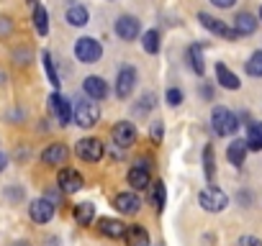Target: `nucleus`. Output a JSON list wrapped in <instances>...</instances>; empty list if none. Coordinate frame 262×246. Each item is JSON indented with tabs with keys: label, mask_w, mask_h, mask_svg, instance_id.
<instances>
[{
	"label": "nucleus",
	"mask_w": 262,
	"mask_h": 246,
	"mask_svg": "<svg viewBox=\"0 0 262 246\" xmlns=\"http://www.w3.org/2000/svg\"><path fill=\"white\" fill-rule=\"evenodd\" d=\"M234 31H236L239 36L254 34V31H257V18H254L252 13H239V16L234 18Z\"/></svg>",
	"instance_id": "18"
},
{
	"label": "nucleus",
	"mask_w": 262,
	"mask_h": 246,
	"mask_svg": "<svg viewBox=\"0 0 262 246\" xmlns=\"http://www.w3.org/2000/svg\"><path fill=\"white\" fill-rule=\"evenodd\" d=\"M247 149H252V152H259L262 149V123H252V126H249Z\"/></svg>",
	"instance_id": "24"
},
{
	"label": "nucleus",
	"mask_w": 262,
	"mask_h": 246,
	"mask_svg": "<svg viewBox=\"0 0 262 246\" xmlns=\"http://www.w3.org/2000/svg\"><path fill=\"white\" fill-rule=\"evenodd\" d=\"M75 152H77V157L85 159V162H98V159L105 154V146H103V141H98V139H80L77 146H75Z\"/></svg>",
	"instance_id": "6"
},
{
	"label": "nucleus",
	"mask_w": 262,
	"mask_h": 246,
	"mask_svg": "<svg viewBox=\"0 0 262 246\" xmlns=\"http://www.w3.org/2000/svg\"><path fill=\"white\" fill-rule=\"evenodd\" d=\"M113 205H116L123 215H137L139 208H142V200H139L134 192H121V195H116Z\"/></svg>",
	"instance_id": "13"
},
{
	"label": "nucleus",
	"mask_w": 262,
	"mask_h": 246,
	"mask_svg": "<svg viewBox=\"0 0 262 246\" xmlns=\"http://www.w3.org/2000/svg\"><path fill=\"white\" fill-rule=\"evenodd\" d=\"M247 75L252 77H262V52H254L247 62Z\"/></svg>",
	"instance_id": "29"
},
{
	"label": "nucleus",
	"mask_w": 262,
	"mask_h": 246,
	"mask_svg": "<svg viewBox=\"0 0 262 246\" xmlns=\"http://www.w3.org/2000/svg\"><path fill=\"white\" fill-rule=\"evenodd\" d=\"M13 246H29V243H26V241H16Z\"/></svg>",
	"instance_id": "37"
},
{
	"label": "nucleus",
	"mask_w": 262,
	"mask_h": 246,
	"mask_svg": "<svg viewBox=\"0 0 262 246\" xmlns=\"http://www.w3.org/2000/svg\"><path fill=\"white\" fill-rule=\"evenodd\" d=\"M49 110L54 113V118L62 123V126H67V123L72 120V105H70V100L62 97L59 92H52V97H49Z\"/></svg>",
	"instance_id": "8"
},
{
	"label": "nucleus",
	"mask_w": 262,
	"mask_h": 246,
	"mask_svg": "<svg viewBox=\"0 0 262 246\" xmlns=\"http://www.w3.org/2000/svg\"><path fill=\"white\" fill-rule=\"evenodd\" d=\"M188 59H190V67H193L195 75H203L206 72V64H203V57H201V46L198 44H193L188 49Z\"/></svg>",
	"instance_id": "26"
},
{
	"label": "nucleus",
	"mask_w": 262,
	"mask_h": 246,
	"mask_svg": "<svg viewBox=\"0 0 262 246\" xmlns=\"http://www.w3.org/2000/svg\"><path fill=\"white\" fill-rule=\"evenodd\" d=\"M93 215H95V210H93L90 203H80V205H75V220H77L80 226L93 223Z\"/></svg>",
	"instance_id": "25"
},
{
	"label": "nucleus",
	"mask_w": 262,
	"mask_h": 246,
	"mask_svg": "<svg viewBox=\"0 0 262 246\" xmlns=\"http://www.w3.org/2000/svg\"><path fill=\"white\" fill-rule=\"evenodd\" d=\"M29 215H31V220L34 223H49L52 220V215H54V203L52 200H34L31 203V208H29Z\"/></svg>",
	"instance_id": "12"
},
{
	"label": "nucleus",
	"mask_w": 262,
	"mask_h": 246,
	"mask_svg": "<svg viewBox=\"0 0 262 246\" xmlns=\"http://www.w3.org/2000/svg\"><path fill=\"white\" fill-rule=\"evenodd\" d=\"M72 118H75L77 126L93 129L95 123H98V118H100V108H98V103H93V97L90 100H80L75 105V110H72Z\"/></svg>",
	"instance_id": "2"
},
{
	"label": "nucleus",
	"mask_w": 262,
	"mask_h": 246,
	"mask_svg": "<svg viewBox=\"0 0 262 246\" xmlns=\"http://www.w3.org/2000/svg\"><path fill=\"white\" fill-rule=\"evenodd\" d=\"M98 231H100L103 236H108V238H121V236L126 233V226H123V220H118V218H100V220H98Z\"/></svg>",
	"instance_id": "15"
},
{
	"label": "nucleus",
	"mask_w": 262,
	"mask_h": 246,
	"mask_svg": "<svg viewBox=\"0 0 262 246\" xmlns=\"http://www.w3.org/2000/svg\"><path fill=\"white\" fill-rule=\"evenodd\" d=\"M6 167H8V157H6V154H0V172H3Z\"/></svg>",
	"instance_id": "36"
},
{
	"label": "nucleus",
	"mask_w": 262,
	"mask_h": 246,
	"mask_svg": "<svg viewBox=\"0 0 262 246\" xmlns=\"http://www.w3.org/2000/svg\"><path fill=\"white\" fill-rule=\"evenodd\" d=\"M41 59H44V69H47V75H49V82L57 87V85H59V77H57V69H54V64H52V54H49V52H44V54H41Z\"/></svg>",
	"instance_id": "30"
},
{
	"label": "nucleus",
	"mask_w": 262,
	"mask_h": 246,
	"mask_svg": "<svg viewBox=\"0 0 262 246\" xmlns=\"http://www.w3.org/2000/svg\"><path fill=\"white\" fill-rule=\"evenodd\" d=\"M198 21H201V23H203V29H208L211 34L224 36V39H229V41H234V39L239 36L231 26H226L224 21H219V18H213V16H208V13H198Z\"/></svg>",
	"instance_id": "7"
},
{
	"label": "nucleus",
	"mask_w": 262,
	"mask_h": 246,
	"mask_svg": "<svg viewBox=\"0 0 262 246\" xmlns=\"http://www.w3.org/2000/svg\"><path fill=\"white\" fill-rule=\"evenodd\" d=\"M152 139L160 141L162 139V123H155V129H152Z\"/></svg>",
	"instance_id": "35"
},
{
	"label": "nucleus",
	"mask_w": 262,
	"mask_h": 246,
	"mask_svg": "<svg viewBox=\"0 0 262 246\" xmlns=\"http://www.w3.org/2000/svg\"><path fill=\"white\" fill-rule=\"evenodd\" d=\"M111 139H113V144L121 146V149L134 146V144H137V129H134V123H128V120L116 123L113 131H111Z\"/></svg>",
	"instance_id": "5"
},
{
	"label": "nucleus",
	"mask_w": 262,
	"mask_h": 246,
	"mask_svg": "<svg viewBox=\"0 0 262 246\" xmlns=\"http://www.w3.org/2000/svg\"><path fill=\"white\" fill-rule=\"evenodd\" d=\"M211 126H213V134H216V136H231V134H236V129H239V120H236V115H234L231 110L216 108V110L211 113Z\"/></svg>",
	"instance_id": "1"
},
{
	"label": "nucleus",
	"mask_w": 262,
	"mask_h": 246,
	"mask_svg": "<svg viewBox=\"0 0 262 246\" xmlns=\"http://www.w3.org/2000/svg\"><path fill=\"white\" fill-rule=\"evenodd\" d=\"M211 3H213V6H219V8H231V6L236 3V0H211Z\"/></svg>",
	"instance_id": "34"
},
{
	"label": "nucleus",
	"mask_w": 262,
	"mask_h": 246,
	"mask_svg": "<svg viewBox=\"0 0 262 246\" xmlns=\"http://www.w3.org/2000/svg\"><path fill=\"white\" fill-rule=\"evenodd\" d=\"M198 203H201L203 210L219 213V210H224V208L229 205V198H226V192H221L219 187H206V190L198 195Z\"/></svg>",
	"instance_id": "4"
},
{
	"label": "nucleus",
	"mask_w": 262,
	"mask_h": 246,
	"mask_svg": "<svg viewBox=\"0 0 262 246\" xmlns=\"http://www.w3.org/2000/svg\"><path fill=\"white\" fill-rule=\"evenodd\" d=\"M226 157H229V162H231L234 167L244 164V157H247V141H242V139L231 141V144H229V152H226Z\"/></svg>",
	"instance_id": "22"
},
{
	"label": "nucleus",
	"mask_w": 262,
	"mask_h": 246,
	"mask_svg": "<svg viewBox=\"0 0 262 246\" xmlns=\"http://www.w3.org/2000/svg\"><path fill=\"white\" fill-rule=\"evenodd\" d=\"M236 246H262V241L254 238V236H242V238L236 241Z\"/></svg>",
	"instance_id": "32"
},
{
	"label": "nucleus",
	"mask_w": 262,
	"mask_h": 246,
	"mask_svg": "<svg viewBox=\"0 0 262 246\" xmlns=\"http://www.w3.org/2000/svg\"><path fill=\"white\" fill-rule=\"evenodd\" d=\"M142 46H144V52H147V54H157V52H160V34H157L155 29H152V31H147V34H144Z\"/></svg>",
	"instance_id": "27"
},
{
	"label": "nucleus",
	"mask_w": 262,
	"mask_h": 246,
	"mask_svg": "<svg viewBox=\"0 0 262 246\" xmlns=\"http://www.w3.org/2000/svg\"><path fill=\"white\" fill-rule=\"evenodd\" d=\"M149 187H152V203H155V208L157 210H162L165 208V182H149Z\"/></svg>",
	"instance_id": "28"
},
{
	"label": "nucleus",
	"mask_w": 262,
	"mask_h": 246,
	"mask_svg": "<svg viewBox=\"0 0 262 246\" xmlns=\"http://www.w3.org/2000/svg\"><path fill=\"white\" fill-rule=\"evenodd\" d=\"M259 21H262V8H259Z\"/></svg>",
	"instance_id": "38"
},
{
	"label": "nucleus",
	"mask_w": 262,
	"mask_h": 246,
	"mask_svg": "<svg viewBox=\"0 0 262 246\" xmlns=\"http://www.w3.org/2000/svg\"><path fill=\"white\" fill-rule=\"evenodd\" d=\"M64 159H67V146L64 144H52L41 152L44 164H64Z\"/></svg>",
	"instance_id": "17"
},
{
	"label": "nucleus",
	"mask_w": 262,
	"mask_h": 246,
	"mask_svg": "<svg viewBox=\"0 0 262 246\" xmlns=\"http://www.w3.org/2000/svg\"><path fill=\"white\" fill-rule=\"evenodd\" d=\"M137 85V69L134 67H123L118 72V80H116V95L118 97H128L131 90Z\"/></svg>",
	"instance_id": "11"
},
{
	"label": "nucleus",
	"mask_w": 262,
	"mask_h": 246,
	"mask_svg": "<svg viewBox=\"0 0 262 246\" xmlns=\"http://www.w3.org/2000/svg\"><path fill=\"white\" fill-rule=\"evenodd\" d=\"M123 236H126L128 246H149V233L142 226H128Z\"/></svg>",
	"instance_id": "21"
},
{
	"label": "nucleus",
	"mask_w": 262,
	"mask_h": 246,
	"mask_svg": "<svg viewBox=\"0 0 262 246\" xmlns=\"http://www.w3.org/2000/svg\"><path fill=\"white\" fill-rule=\"evenodd\" d=\"M29 3H36V0H29Z\"/></svg>",
	"instance_id": "39"
},
{
	"label": "nucleus",
	"mask_w": 262,
	"mask_h": 246,
	"mask_svg": "<svg viewBox=\"0 0 262 246\" xmlns=\"http://www.w3.org/2000/svg\"><path fill=\"white\" fill-rule=\"evenodd\" d=\"M82 87H85V92H88V97H93V100H103L105 95H108V85H105V80L103 77H88L85 82H82Z\"/></svg>",
	"instance_id": "16"
},
{
	"label": "nucleus",
	"mask_w": 262,
	"mask_h": 246,
	"mask_svg": "<svg viewBox=\"0 0 262 246\" xmlns=\"http://www.w3.org/2000/svg\"><path fill=\"white\" fill-rule=\"evenodd\" d=\"M34 26L41 36L49 34V16H47V8L44 6H34Z\"/></svg>",
	"instance_id": "23"
},
{
	"label": "nucleus",
	"mask_w": 262,
	"mask_h": 246,
	"mask_svg": "<svg viewBox=\"0 0 262 246\" xmlns=\"http://www.w3.org/2000/svg\"><path fill=\"white\" fill-rule=\"evenodd\" d=\"M88 18H90V13H88V8L80 6V3H72V6L67 8V16H64V21H67L70 26H85Z\"/></svg>",
	"instance_id": "19"
},
{
	"label": "nucleus",
	"mask_w": 262,
	"mask_h": 246,
	"mask_svg": "<svg viewBox=\"0 0 262 246\" xmlns=\"http://www.w3.org/2000/svg\"><path fill=\"white\" fill-rule=\"evenodd\" d=\"M139 31H142V26H139V21L134 16H118V21H116V36L118 39L134 41L139 36Z\"/></svg>",
	"instance_id": "9"
},
{
	"label": "nucleus",
	"mask_w": 262,
	"mask_h": 246,
	"mask_svg": "<svg viewBox=\"0 0 262 246\" xmlns=\"http://www.w3.org/2000/svg\"><path fill=\"white\" fill-rule=\"evenodd\" d=\"M57 182H59V190H62V192L72 195V192H77V190L82 187V175L75 172V169H62Z\"/></svg>",
	"instance_id": "14"
},
{
	"label": "nucleus",
	"mask_w": 262,
	"mask_h": 246,
	"mask_svg": "<svg viewBox=\"0 0 262 246\" xmlns=\"http://www.w3.org/2000/svg\"><path fill=\"white\" fill-rule=\"evenodd\" d=\"M128 185L134 187V190L149 187V164H147L144 159H139L134 167L128 169Z\"/></svg>",
	"instance_id": "10"
},
{
	"label": "nucleus",
	"mask_w": 262,
	"mask_h": 246,
	"mask_svg": "<svg viewBox=\"0 0 262 246\" xmlns=\"http://www.w3.org/2000/svg\"><path fill=\"white\" fill-rule=\"evenodd\" d=\"M100 54H103V46H100L98 39H93V36H82V39L75 41V57H77L82 64H93V62H98Z\"/></svg>",
	"instance_id": "3"
},
{
	"label": "nucleus",
	"mask_w": 262,
	"mask_h": 246,
	"mask_svg": "<svg viewBox=\"0 0 262 246\" xmlns=\"http://www.w3.org/2000/svg\"><path fill=\"white\" fill-rule=\"evenodd\" d=\"M203 164H206V177H208V182H213V149H211V146H206V152H203Z\"/></svg>",
	"instance_id": "31"
},
{
	"label": "nucleus",
	"mask_w": 262,
	"mask_h": 246,
	"mask_svg": "<svg viewBox=\"0 0 262 246\" xmlns=\"http://www.w3.org/2000/svg\"><path fill=\"white\" fill-rule=\"evenodd\" d=\"M167 103H170V105H180V103H183V92H180V90H170V92H167Z\"/></svg>",
	"instance_id": "33"
},
{
	"label": "nucleus",
	"mask_w": 262,
	"mask_h": 246,
	"mask_svg": "<svg viewBox=\"0 0 262 246\" xmlns=\"http://www.w3.org/2000/svg\"><path fill=\"white\" fill-rule=\"evenodd\" d=\"M216 77H219V85L221 87H226V90H239V77L231 72V69H226V64H216Z\"/></svg>",
	"instance_id": "20"
}]
</instances>
